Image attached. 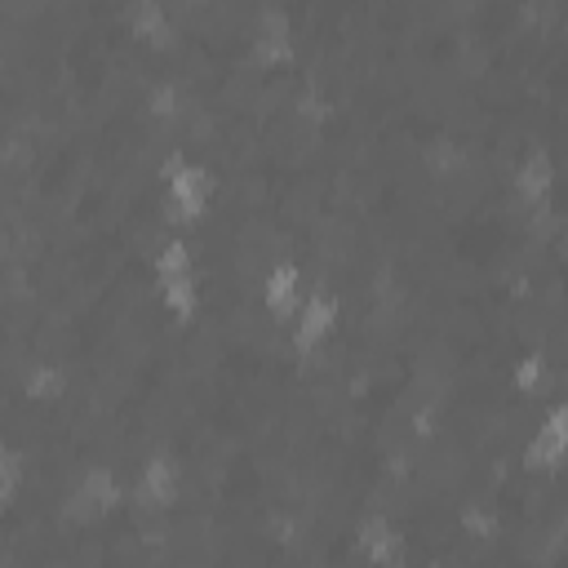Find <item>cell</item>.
Returning a JSON list of instances; mask_svg holds the SVG:
<instances>
[{"mask_svg": "<svg viewBox=\"0 0 568 568\" xmlns=\"http://www.w3.org/2000/svg\"><path fill=\"white\" fill-rule=\"evenodd\" d=\"M519 462H524V470H532V475H555V470H564V462H568V408H564V399H550V404L537 413L532 430H528L524 444H519Z\"/></svg>", "mask_w": 568, "mask_h": 568, "instance_id": "obj_4", "label": "cell"}, {"mask_svg": "<svg viewBox=\"0 0 568 568\" xmlns=\"http://www.w3.org/2000/svg\"><path fill=\"white\" fill-rule=\"evenodd\" d=\"M151 284H155V302L169 320L191 324L200 315V280H195V253L186 231L169 235L155 257H151Z\"/></svg>", "mask_w": 568, "mask_h": 568, "instance_id": "obj_1", "label": "cell"}, {"mask_svg": "<svg viewBox=\"0 0 568 568\" xmlns=\"http://www.w3.org/2000/svg\"><path fill=\"white\" fill-rule=\"evenodd\" d=\"M337 324H342V302H337V293L324 288V284H306L302 306H297V315L288 320V346H293L297 355H320V351L333 342Z\"/></svg>", "mask_w": 568, "mask_h": 568, "instance_id": "obj_3", "label": "cell"}, {"mask_svg": "<svg viewBox=\"0 0 568 568\" xmlns=\"http://www.w3.org/2000/svg\"><path fill=\"white\" fill-rule=\"evenodd\" d=\"M160 178H164V204H169L186 226H195V222L209 217V209H213V173H209L200 160L173 151V155L164 160Z\"/></svg>", "mask_w": 568, "mask_h": 568, "instance_id": "obj_2", "label": "cell"}, {"mask_svg": "<svg viewBox=\"0 0 568 568\" xmlns=\"http://www.w3.org/2000/svg\"><path fill=\"white\" fill-rule=\"evenodd\" d=\"M559 155L550 146H528L515 169H510V195L524 204V209H541L555 200V178H559Z\"/></svg>", "mask_w": 568, "mask_h": 568, "instance_id": "obj_6", "label": "cell"}, {"mask_svg": "<svg viewBox=\"0 0 568 568\" xmlns=\"http://www.w3.org/2000/svg\"><path fill=\"white\" fill-rule=\"evenodd\" d=\"M27 488V457L18 444L0 439V510H9Z\"/></svg>", "mask_w": 568, "mask_h": 568, "instance_id": "obj_7", "label": "cell"}, {"mask_svg": "<svg viewBox=\"0 0 568 568\" xmlns=\"http://www.w3.org/2000/svg\"><path fill=\"white\" fill-rule=\"evenodd\" d=\"M302 293H306L302 266L293 257H275L257 280V311L266 320H275V324H288L297 315V306H302Z\"/></svg>", "mask_w": 568, "mask_h": 568, "instance_id": "obj_5", "label": "cell"}]
</instances>
